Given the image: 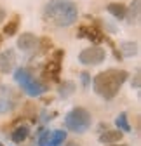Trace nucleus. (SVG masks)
Returning <instances> with one entry per match:
<instances>
[{
	"label": "nucleus",
	"instance_id": "nucleus-6",
	"mask_svg": "<svg viewBox=\"0 0 141 146\" xmlns=\"http://www.w3.org/2000/svg\"><path fill=\"white\" fill-rule=\"evenodd\" d=\"M77 36L78 38L87 36V38H89L91 42H94V44H99V42L104 40V33L99 28H96V26H80L78 31H77Z\"/></svg>",
	"mask_w": 141,
	"mask_h": 146
},
{
	"label": "nucleus",
	"instance_id": "nucleus-25",
	"mask_svg": "<svg viewBox=\"0 0 141 146\" xmlns=\"http://www.w3.org/2000/svg\"><path fill=\"white\" fill-rule=\"evenodd\" d=\"M4 17H5V11H4L2 7H0V23L4 21Z\"/></svg>",
	"mask_w": 141,
	"mask_h": 146
},
{
	"label": "nucleus",
	"instance_id": "nucleus-17",
	"mask_svg": "<svg viewBox=\"0 0 141 146\" xmlns=\"http://www.w3.org/2000/svg\"><path fill=\"white\" fill-rule=\"evenodd\" d=\"M77 90V87H75V84L73 82H63L61 85H59V96L65 99V98H70L73 92Z\"/></svg>",
	"mask_w": 141,
	"mask_h": 146
},
{
	"label": "nucleus",
	"instance_id": "nucleus-19",
	"mask_svg": "<svg viewBox=\"0 0 141 146\" xmlns=\"http://www.w3.org/2000/svg\"><path fill=\"white\" fill-rule=\"evenodd\" d=\"M39 44V49H40V54H47L51 49H52V40L49 36H42V38L37 42Z\"/></svg>",
	"mask_w": 141,
	"mask_h": 146
},
{
	"label": "nucleus",
	"instance_id": "nucleus-2",
	"mask_svg": "<svg viewBox=\"0 0 141 146\" xmlns=\"http://www.w3.org/2000/svg\"><path fill=\"white\" fill-rule=\"evenodd\" d=\"M129 73L126 70H117V68H110L106 71H101L94 77V90L104 99H113L120 87L124 85V82L127 80Z\"/></svg>",
	"mask_w": 141,
	"mask_h": 146
},
{
	"label": "nucleus",
	"instance_id": "nucleus-21",
	"mask_svg": "<svg viewBox=\"0 0 141 146\" xmlns=\"http://www.w3.org/2000/svg\"><path fill=\"white\" fill-rule=\"evenodd\" d=\"M49 134H51V131H44V132L40 134V137H39V146H47Z\"/></svg>",
	"mask_w": 141,
	"mask_h": 146
},
{
	"label": "nucleus",
	"instance_id": "nucleus-18",
	"mask_svg": "<svg viewBox=\"0 0 141 146\" xmlns=\"http://www.w3.org/2000/svg\"><path fill=\"white\" fill-rule=\"evenodd\" d=\"M115 123H117V127H118V131H122V132H131V125H129V122H127V115H126V113H120V115L115 118Z\"/></svg>",
	"mask_w": 141,
	"mask_h": 146
},
{
	"label": "nucleus",
	"instance_id": "nucleus-14",
	"mask_svg": "<svg viewBox=\"0 0 141 146\" xmlns=\"http://www.w3.org/2000/svg\"><path fill=\"white\" fill-rule=\"evenodd\" d=\"M28 134H30V129H28L26 125H17L16 129L12 131L11 137H12V141H14V143L19 144V143H23V141L28 137Z\"/></svg>",
	"mask_w": 141,
	"mask_h": 146
},
{
	"label": "nucleus",
	"instance_id": "nucleus-3",
	"mask_svg": "<svg viewBox=\"0 0 141 146\" xmlns=\"http://www.w3.org/2000/svg\"><path fill=\"white\" fill-rule=\"evenodd\" d=\"M91 123H92L91 113L82 106H77L73 110H70L66 113V117H65L66 129H70L72 132H77V134H84L91 127Z\"/></svg>",
	"mask_w": 141,
	"mask_h": 146
},
{
	"label": "nucleus",
	"instance_id": "nucleus-22",
	"mask_svg": "<svg viewBox=\"0 0 141 146\" xmlns=\"http://www.w3.org/2000/svg\"><path fill=\"white\" fill-rule=\"evenodd\" d=\"M63 58H65V50H63V49H58V50L52 52V59H54V61L63 63Z\"/></svg>",
	"mask_w": 141,
	"mask_h": 146
},
{
	"label": "nucleus",
	"instance_id": "nucleus-13",
	"mask_svg": "<svg viewBox=\"0 0 141 146\" xmlns=\"http://www.w3.org/2000/svg\"><path fill=\"white\" fill-rule=\"evenodd\" d=\"M122 136H124V132H122V131H106V132H103L99 136V143H103V144L118 143L122 139Z\"/></svg>",
	"mask_w": 141,
	"mask_h": 146
},
{
	"label": "nucleus",
	"instance_id": "nucleus-23",
	"mask_svg": "<svg viewBox=\"0 0 141 146\" xmlns=\"http://www.w3.org/2000/svg\"><path fill=\"white\" fill-rule=\"evenodd\" d=\"M82 84H84V87H87L89 85V73H82Z\"/></svg>",
	"mask_w": 141,
	"mask_h": 146
},
{
	"label": "nucleus",
	"instance_id": "nucleus-7",
	"mask_svg": "<svg viewBox=\"0 0 141 146\" xmlns=\"http://www.w3.org/2000/svg\"><path fill=\"white\" fill-rule=\"evenodd\" d=\"M59 73H61V63L51 59V61L44 66V70H42V77H45V78L51 80V82H58Z\"/></svg>",
	"mask_w": 141,
	"mask_h": 146
},
{
	"label": "nucleus",
	"instance_id": "nucleus-27",
	"mask_svg": "<svg viewBox=\"0 0 141 146\" xmlns=\"http://www.w3.org/2000/svg\"><path fill=\"white\" fill-rule=\"evenodd\" d=\"M108 146H127V144H117V143H112V144H108Z\"/></svg>",
	"mask_w": 141,
	"mask_h": 146
},
{
	"label": "nucleus",
	"instance_id": "nucleus-9",
	"mask_svg": "<svg viewBox=\"0 0 141 146\" xmlns=\"http://www.w3.org/2000/svg\"><path fill=\"white\" fill-rule=\"evenodd\" d=\"M37 42H39L37 36H35L33 33H30V31H26V33L19 35V38H17V47H19L23 52H28V50H31L35 45H37Z\"/></svg>",
	"mask_w": 141,
	"mask_h": 146
},
{
	"label": "nucleus",
	"instance_id": "nucleus-12",
	"mask_svg": "<svg viewBox=\"0 0 141 146\" xmlns=\"http://www.w3.org/2000/svg\"><path fill=\"white\" fill-rule=\"evenodd\" d=\"M139 52V45L136 42H122L120 44V56L122 58H132Z\"/></svg>",
	"mask_w": 141,
	"mask_h": 146
},
{
	"label": "nucleus",
	"instance_id": "nucleus-15",
	"mask_svg": "<svg viewBox=\"0 0 141 146\" xmlns=\"http://www.w3.org/2000/svg\"><path fill=\"white\" fill-rule=\"evenodd\" d=\"M65 139H66V132H65V131H61V129H58V131H51L47 146H59V144H63Z\"/></svg>",
	"mask_w": 141,
	"mask_h": 146
},
{
	"label": "nucleus",
	"instance_id": "nucleus-20",
	"mask_svg": "<svg viewBox=\"0 0 141 146\" xmlns=\"http://www.w3.org/2000/svg\"><path fill=\"white\" fill-rule=\"evenodd\" d=\"M12 103L7 99V98H2L0 96V113H5V111H9V110H12Z\"/></svg>",
	"mask_w": 141,
	"mask_h": 146
},
{
	"label": "nucleus",
	"instance_id": "nucleus-26",
	"mask_svg": "<svg viewBox=\"0 0 141 146\" xmlns=\"http://www.w3.org/2000/svg\"><path fill=\"white\" fill-rule=\"evenodd\" d=\"M65 146H80V144H77V143H73V141H70V143H66Z\"/></svg>",
	"mask_w": 141,
	"mask_h": 146
},
{
	"label": "nucleus",
	"instance_id": "nucleus-10",
	"mask_svg": "<svg viewBox=\"0 0 141 146\" xmlns=\"http://www.w3.org/2000/svg\"><path fill=\"white\" fill-rule=\"evenodd\" d=\"M139 12H141V0H132V4L127 7L126 17L129 23H139Z\"/></svg>",
	"mask_w": 141,
	"mask_h": 146
},
{
	"label": "nucleus",
	"instance_id": "nucleus-8",
	"mask_svg": "<svg viewBox=\"0 0 141 146\" xmlns=\"http://www.w3.org/2000/svg\"><path fill=\"white\" fill-rule=\"evenodd\" d=\"M14 63H16V52L12 49H7L0 54V71L2 73H9L14 68Z\"/></svg>",
	"mask_w": 141,
	"mask_h": 146
},
{
	"label": "nucleus",
	"instance_id": "nucleus-16",
	"mask_svg": "<svg viewBox=\"0 0 141 146\" xmlns=\"http://www.w3.org/2000/svg\"><path fill=\"white\" fill-rule=\"evenodd\" d=\"M17 28H19V16H12V19L7 21L5 28H4V35L5 36H12L17 33Z\"/></svg>",
	"mask_w": 141,
	"mask_h": 146
},
{
	"label": "nucleus",
	"instance_id": "nucleus-4",
	"mask_svg": "<svg viewBox=\"0 0 141 146\" xmlns=\"http://www.w3.org/2000/svg\"><path fill=\"white\" fill-rule=\"evenodd\" d=\"M14 80L19 84L21 89L25 90L28 96H31V98H39V96H42L47 90V87L40 80L35 78L26 68H17L14 71Z\"/></svg>",
	"mask_w": 141,
	"mask_h": 146
},
{
	"label": "nucleus",
	"instance_id": "nucleus-5",
	"mask_svg": "<svg viewBox=\"0 0 141 146\" xmlns=\"http://www.w3.org/2000/svg\"><path fill=\"white\" fill-rule=\"evenodd\" d=\"M104 59H106V50L99 45H92L89 49H84L80 54H78V61L82 64H87V66H96V64H101Z\"/></svg>",
	"mask_w": 141,
	"mask_h": 146
},
{
	"label": "nucleus",
	"instance_id": "nucleus-11",
	"mask_svg": "<svg viewBox=\"0 0 141 146\" xmlns=\"http://www.w3.org/2000/svg\"><path fill=\"white\" fill-rule=\"evenodd\" d=\"M106 11H108L113 17H117V19H124V17H126V12H127V5L122 4V2H112V4H108Z\"/></svg>",
	"mask_w": 141,
	"mask_h": 146
},
{
	"label": "nucleus",
	"instance_id": "nucleus-24",
	"mask_svg": "<svg viewBox=\"0 0 141 146\" xmlns=\"http://www.w3.org/2000/svg\"><path fill=\"white\" fill-rule=\"evenodd\" d=\"M132 87H134V89H139V73H138V75L134 77V82H132Z\"/></svg>",
	"mask_w": 141,
	"mask_h": 146
},
{
	"label": "nucleus",
	"instance_id": "nucleus-1",
	"mask_svg": "<svg viewBox=\"0 0 141 146\" xmlns=\"http://www.w3.org/2000/svg\"><path fill=\"white\" fill-rule=\"evenodd\" d=\"M44 17L54 23L56 26H72L77 17L78 9L77 4L72 0H49L44 7Z\"/></svg>",
	"mask_w": 141,
	"mask_h": 146
},
{
	"label": "nucleus",
	"instance_id": "nucleus-28",
	"mask_svg": "<svg viewBox=\"0 0 141 146\" xmlns=\"http://www.w3.org/2000/svg\"><path fill=\"white\" fill-rule=\"evenodd\" d=\"M0 146H4V143H2V141H0Z\"/></svg>",
	"mask_w": 141,
	"mask_h": 146
}]
</instances>
